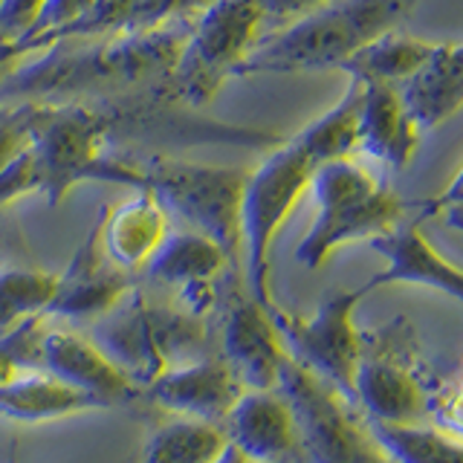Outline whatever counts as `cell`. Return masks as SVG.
<instances>
[{"mask_svg": "<svg viewBox=\"0 0 463 463\" xmlns=\"http://www.w3.org/2000/svg\"><path fill=\"white\" fill-rule=\"evenodd\" d=\"M188 21L192 18L177 14L128 35L58 41L0 79V101L67 105L105 96L116 99V93L163 84L180 58Z\"/></svg>", "mask_w": 463, "mask_h": 463, "instance_id": "6da1fadb", "label": "cell"}, {"mask_svg": "<svg viewBox=\"0 0 463 463\" xmlns=\"http://www.w3.org/2000/svg\"><path fill=\"white\" fill-rule=\"evenodd\" d=\"M420 0H333L258 38L235 76H287L336 70L376 35L397 29Z\"/></svg>", "mask_w": 463, "mask_h": 463, "instance_id": "7a4b0ae2", "label": "cell"}, {"mask_svg": "<svg viewBox=\"0 0 463 463\" xmlns=\"http://www.w3.org/2000/svg\"><path fill=\"white\" fill-rule=\"evenodd\" d=\"M119 183L148 192L165 214H177L197 235L214 241L241 267V194L246 171L188 163L159 154H116Z\"/></svg>", "mask_w": 463, "mask_h": 463, "instance_id": "3957f363", "label": "cell"}, {"mask_svg": "<svg viewBox=\"0 0 463 463\" xmlns=\"http://www.w3.org/2000/svg\"><path fill=\"white\" fill-rule=\"evenodd\" d=\"M90 339L145 388L163 371L192 362L206 339V327L200 316L185 313L180 304H154L130 289L113 310L96 318Z\"/></svg>", "mask_w": 463, "mask_h": 463, "instance_id": "277c9868", "label": "cell"}, {"mask_svg": "<svg viewBox=\"0 0 463 463\" xmlns=\"http://www.w3.org/2000/svg\"><path fill=\"white\" fill-rule=\"evenodd\" d=\"M264 35L258 0H209L192 21L165 90L174 101L200 108L214 99L223 81Z\"/></svg>", "mask_w": 463, "mask_h": 463, "instance_id": "5b68a950", "label": "cell"}, {"mask_svg": "<svg viewBox=\"0 0 463 463\" xmlns=\"http://www.w3.org/2000/svg\"><path fill=\"white\" fill-rule=\"evenodd\" d=\"M313 163L293 139L279 142L255 171H246L241 194V255L246 264V287L260 307H272V243L307 194Z\"/></svg>", "mask_w": 463, "mask_h": 463, "instance_id": "8992f818", "label": "cell"}, {"mask_svg": "<svg viewBox=\"0 0 463 463\" xmlns=\"http://www.w3.org/2000/svg\"><path fill=\"white\" fill-rule=\"evenodd\" d=\"M368 293L362 287L339 289L327 301L318 304L313 316H296L269 307V318L279 330L287 356L327 383L336 394L354 405V376L362 359V336L354 325L356 304Z\"/></svg>", "mask_w": 463, "mask_h": 463, "instance_id": "52a82bcc", "label": "cell"}, {"mask_svg": "<svg viewBox=\"0 0 463 463\" xmlns=\"http://www.w3.org/2000/svg\"><path fill=\"white\" fill-rule=\"evenodd\" d=\"M279 391L293 409L307 463H388L368 434L365 417H356L351 402L293 359L281 371Z\"/></svg>", "mask_w": 463, "mask_h": 463, "instance_id": "ba28073f", "label": "cell"}, {"mask_svg": "<svg viewBox=\"0 0 463 463\" xmlns=\"http://www.w3.org/2000/svg\"><path fill=\"white\" fill-rule=\"evenodd\" d=\"M108 128L99 108L87 101L67 105H38L33 137V156L38 165V192L50 206H58L72 188L93 183L96 168L105 156Z\"/></svg>", "mask_w": 463, "mask_h": 463, "instance_id": "9c48e42d", "label": "cell"}, {"mask_svg": "<svg viewBox=\"0 0 463 463\" xmlns=\"http://www.w3.org/2000/svg\"><path fill=\"white\" fill-rule=\"evenodd\" d=\"M223 362L238 376L243 391L279 388L281 371L289 362L269 310L252 296H235L223 313Z\"/></svg>", "mask_w": 463, "mask_h": 463, "instance_id": "30bf717a", "label": "cell"}, {"mask_svg": "<svg viewBox=\"0 0 463 463\" xmlns=\"http://www.w3.org/2000/svg\"><path fill=\"white\" fill-rule=\"evenodd\" d=\"M235 269L229 255L214 241L197 235V232H168L159 250L145 264L148 279L177 289V301L185 313L209 316L217 304V279L223 269Z\"/></svg>", "mask_w": 463, "mask_h": 463, "instance_id": "8fae6325", "label": "cell"}, {"mask_svg": "<svg viewBox=\"0 0 463 463\" xmlns=\"http://www.w3.org/2000/svg\"><path fill=\"white\" fill-rule=\"evenodd\" d=\"M130 289L134 272H125L108 258L101 246V212L87 232V238L72 255L70 267L58 272V289L50 301L47 316L61 318H99L113 310Z\"/></svg>", "mask_w": 463, "mask_h": 463, "instance_id": "7c38bea8", "label": "cell"}, {"mask_svg": "<svg viewBox=\"0 0 463 463\" xmlns=\"http://www.w3.org/2000/svg\"><path fill=\"white\" fill-rule=\"evenodd\" d=\"M405 212H409V206L388 185H380L376 192L359 200H345L316 209L313 226L296 250V260L307 269H318L339 246L383 235L402 221Z\"/></svg>", "mask_w": 463, "mask_h": 463, "instance_id": "4fadbf2b", "label": "cell"}, {"mask_svg": "<svg viewBox=\"0 0 463 463\" xmlns=\"http://www.w3.org/2000/svg\"><path fill=\"white\" fill-rule=\"evenodd\" d=\"M38 368L93 397L101 409L139 397V385L119 365H113L90 336H81L76 330H43Z\"/></svg>", "mask_w": 463, "mask_h": 463, "instance_id": "5bb4252c", "label": "cell"}, {"mask_svg": "<svg viewBox=\"0 0 463 463\" xmlns=\"http://www.w3.org/2000/svg\"><path fill=\"white\" fill-rule=\"evenodd\" d=\"M423 221H402L383 235L371 238V250L385 258V267L362 284L365 293L385 284H420L460 301L463 298V275L458 264L440 255L423 235Z\"/></svg>", "mask_w": 463, "mask_h": 463, "instance_id": "9a60e30c", "label": "cell"}, {"mask_svg": "<svg viewBox=\"0 0 463 463\" xmlns=\"http://www.w3.org/2000/svg\"><path fill=\"white\" fill-rule=\"evenodd\" d=\"M145 394L177 417L221 426L229 409L243 394V385L226 368L223 359H192L163 371L145 385Z\"/></svg>", "mask_w": 463, "mask_h": 463, "instance_id": "2e32d148", "label": "cell"}, {"mask_svg": "<svg viewBox=\"0 0 463 463\" xmlns=\"http://www.w3.org/2000/svg\"><path fill=\"white\" fill-rule=\"evenodd\" d=\"M221 429L250 463H281L298 452L296 417L279 388L243 391Z\"/></svg>", "mask_w": 463, "mask_h": 463, "instance_id": "e0dca14e", "label": "cell"}, {"mask_svg": "<svg viewBox=\"0 0 463 463\" xmlns=\"http://www.w3.org/2000/svg\"><path fill=\"white\" fill-rule=\"evenodd\" d=\"M423 130L405 110L394 84H362L356 151L391 171H405L420 148Z\"/></svg>", "mask_w": 463, "mask_h": 463, "instance_id": "ac0fdd59", "label": "cell"}, {"mask_svg": "<svg viewBox=\"0 0 463 463\" xmlns=\"http://www.w3.org/2000/svg\"><path fill=\"white\" fill-rule=\"evenodd\" d=\"M426 388L420 376L400 359L371 356L362 347L354 376V405L365 420L380 423H417L426 411Z\"/></svg>", "mask_w": 463, "mask_h": 463, "instance_id": "d6986e66", "label": "cell"}, {"mask_svg": "<svg viewBox=\"0 0 463 463\" xmlns=\"http://www.w3.org/2000/svg\"><path fill=\"white\" fill-rule=\"evenodd\" d=\"M400 99L420 130L455 119L463 105V47L434 43L426 61L397 84Z\"/></svg>", "mask_w": 463, "mask_h": 463, "instance_id": "ffe728a7", "label": "cell"}, {"mask_svg": "<svg viewBox=\"0 0 463 463\" xmlns=\"http://www.w3.org/2000/svg\"><path fill=\"white\" fill-rule=\"evenodd\" d=\"M165 235L168 214L148 192H139L119 206L101 209V246L113 264L125 272L145 269Z\"/></svg>", "mask_w": 463, "mask_h": 463, "instance_id": "44dd1931", "label": "cell"}, {"mask_svg": "<svg viewBox=\"0 0 463 463\" xmlns=\"http://www.w3.org/2000/svg\"><path fill=\"white\" fill-rule=\"evenodd\" d=\"M87 409L101 405L43 371H24L0 383V417H9L14 423H47Z\"/></svg>", "mask_w": 463, "mask_h": 463, "instance_id": "7402d4cb", "label": "cell"}, {"mask_svg": "<svg viewBox=\"0 0 463 463\" xmlns=\"http://www.w3.org/2000/svg\"><path fill=\"white\" fill-rule=\"evenodd\" d=\"M431 41H420L414 35H405L400 29L376 35L365 47H359L351 58L336 67L359 84H400L426 61L431 52Z\"/></svg>", "mask_w": 463, "mask_h": 463, "instance_id": "603a6c76", "label": "cell"}, {"mask_svg": "<svg viewBox=\"0 0 463 463\" xmlns=\"http://www.w3.org/2000/svg\"><path fill=\"white\" fill-rule=\"evenodd\" d=\"M180 14V0H93L81 18L67 26L58 41L128 35L151 29ZM55 41V43H58Z\"/></svg>", "mask_w": 463, "mask_h": 463, "instance_id": "cb8c5ba5", "label": "cell"}, {"mask_svg": "<svg viewBox=\"0 0 463 463\" xmlns=\"http://www.w3.org/2000/svg\"><path fill=\"white\" fill-rule=\"evenodd\" d=\"M365 426L388 463H463L460 434L380 420H365Z\"/></svg>", "mask_w": 463, "mask_h": 463, "instance_id": "d4e9b609", "label": "cell"}, {"mask_svg": "<svg viewBox=\"0 0 463 463\" xmlns=\"http://www.w3.org/2000/svg\"><path fill=\"white\" fill-rule=\"evenodd\" d=\"M359 108H362V84L351 81L345 96L325 110L322 116L301 128L293 137V142L307 154L313 165L327 163V159H342L356 151L359 139Z\"/></svg>", "mask_w": 463, "mask_h": 463, "instance_id": "484cf974", "label": "cell"}, {"mask_svg": "<svg viewBox=\"0 0 463 463\" xmlns=\"http://www.w3.org/2000/svg\"><path fill=\"white\" fill-rule=\"evenodd\" d=\"M229 446L221 426L192 417H174L151 431L142 463H214Z\"/></svg>", "mask_w": 463, "mask_h": 463, "instance_id": "4316f807", "label": "cell"}, {"mask_svg": "<svg viewBox=\"0 0 463 463\" xmlns=\"http://www.w3.org/2000/svg\"><path fill=\"white\" fill-rule=\"evenodd\" d=\"M58 289V272L4 267L0 269V333L12 330L26 318L47 316Z\"/></svg>", "mask_w": 463, "mask_h": 463, "instance_id": "83f0119b", "label": "cell"}, {"mask_svg": "<svg viewBox=\"0 0 463 463\" xmlns=\"http://www.w3.org/2000/svg\"><path fill=\"white\" fill-rule=\"evenodd\" d=\"M43 318L47 316H35L26 318V322L14 325L0 336V383L12 380L14 373L24 371H38L41 362V339H43Z\"/></svg>", "mask_w": 463, "mask_h": 463, "instance_id": "f1b7e54d", "label": "cell"}, {"mask_svg": "<svg viewBox=\"0 0 463 463\" xmlns=\"http://www.w3.org/2000/svg\"><path fill=\"white\" fill-rule=\"evenodd\" d=\"M38 105H14L0 113V171L33 148Z\"/></svg>", "mask_w": 463, "mask_h": 463, "instance_id": "f546056e", "label": "cell"}, {"mask_svg": "<svg viewBox=\"0 0 463 463\" xmlns=\"http://www.w3.org/2000/svg\"><path fill=\"white\" fill-rule=\"evenodd\" d=\"M43 0H0V43H21L38 21Z\"/></svg>", "mask_w": 463, "mask_h": 463, "instance_id": "4dcf8cb0", "label": "cell"}, {"mask_svg": "<svg viewBox=\"0 0 463 463\" xmlns=\"http://www.w3.org/2000/svg\"><path fill=\"white\" fill-rule=\"evenodd\" d=\"M460 209H463V174L458 171L452 183H449L440 194L420 203L417 221H429V217H434V221L446 223L449 229H460Z\"/></svg>", "mask_w": 463, "mask_h": 463, "instance_id": "1f68e13d", "label": "cell"}, {"mask_svg": "<svg viewBox=\"0 0 463 463\" xmlns=\"http://www.w3.org/2000/svg\"><path fill=\"white\" fill-rule=\"evenodd\" d=\"M333 4V0H258L260 14H264V33H272V29H281L287 24H293L296 18L307 12H316Z\"/></svg>", "mask_w": 463, "mask_h": 463, "instance_id": "d6a6232c", "label": "cell"}, {"mask_svg": "<svg viewBox=\"0 0 463 463\" xmlns=\"http://www.w3.org/2000/svg\"><path fill=\"white\" fill-rule=\"evenodd\" d=\"M24 55H26L24 43H0V79H4Z\"/></svg>", "mask_w": 463, "mask_h": 463, "instance_id": "836d02e7", "label": "cell"}, {"mask_svg": "<svg viewBox=\"0 0 463 463\" xmlns=\"http://www.w3.org/2000/svg\"><path fill=\"white\" fill-rule=\"evenodd\" d=\"M214 463H250V460H246L235 446H226L223 452H221V458H217Z\"/></svg>", "mask_w": 463, "mask_h": 463, "instance_id": "e575fe53", "label": "cell"}, {"mask_svg": "<svg viewBox=\"0 0 463 463\" xmlns=\"http://www.w3.org/2000/svg\"><path fill=\"white\" fill-rule=\"evenodd\" d=\"M281 463H284V460H281Z\"/></svg>", "mask_w": 463, "mask_h": 463, "instance_id": "d590c367", "label": "cell"}]
</instances>
